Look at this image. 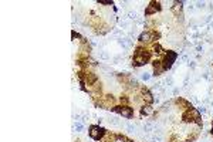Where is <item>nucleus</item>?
<instances>
[{"label": "nucleus", "mask_w": 213, "mask_h": 142, "mask_svg": "<svg viewBox=\"0 0 213 142\" xmlns=\"http://www.w3.org/2000/svg\"><path fill=\"white\" fill-rule=\"evenodd\" d=\"M88 135L94 141H101L105 135H107V129L100 127V125H90L88 127Z\"/></svg>", "instance_id": "obj_1"}, {"label": "nucleus", "mask_w": 213, "mask_h": 142, "mask_svg": "<svg viewBox=\"0 0 213 142\" xmlns=\"http://www.w3.org/2000/svg\"><path fill=\"white\" fill-rule=\"evenodd\" d=\"M112 112L115 114H119V115H122L124 118H126V119H132L135 115L134 112V108H131L129 105H118V106H112L111 108Z\"/></svg>", "instance_id": "obj_2"}, {"label": "nucleus", "mask_w": 213, "mask_h": 142, "mask_svg": "<svg viewBox=\"0 0 213 142\" xmlns=\"http://www.w3.org/2000/svg\"><path fill=\"white\" fill-rule=\"evenodd\" d=\"M176 60H178V53H175V51H168V53L165 54V57H163V61H162L163 71H169L170 68H172V65H173V63H176Z\"/></svg>", "instance_id": "obj_3"}, {"label": "nucleus", "mask_w": 213, "mask_h": 142, "mask_svg": "<svg viewBox=\"0 0 213 142\" xmlns=\"http://www.w3.org/2000/svg\"><path fill=\"white\" fill-rule=\"evenodd\" d=\"M84 81H85V84L92 87V85H95L98 82V77L94 73H84Z\"/></svg>", "instance_id": "obj_4"}, {"label": "nucleus", "mask_w": 213, "mask_h": 142, "mask_svg": "<svg viewBox=\"0 0 213 142\" xmlns=\"http://www.w3.org/2000/svg\"><path fill=\"white\" fill-rule=\"evenodd\" d=\"M159 10H161V3H159V2H151L149 7L145 10V16L153 14V13H156V11H159Z\"/></svg>", "instance_id": "obj_5"}, {"label": "nucleus", "mask_w": 213, "mask_h": 142, "mask_svg": "<svg viewBox=\"0 0 213 142\" xmlns=\"http://www.w3.org/2000/svg\"><path fill=\"white\" fill-rule=\"evenodd\" d=\"M152 67H153V77H158V75H161L163 73V68H162V61L159 60H155L153 61V64H152Z\"/></svg>", "instance_id": "obj_6"}, {"label": "nucleus", "mask_w": 213, "mask_h": 142, "mask_svg": "<svg viewBox=\"0 0 213 142\" xmlns=\"http://www.w3.org/2000/svg\"><path fill=\"white\" fill-rule=\"evenodd\" d=\"M117 41H118L119 46L125 50H129L131 47H132V40H131L129 37H122V39H118Z\"/></svg>", "instance_id": "obj_7"}, {"label": "nucleus", "mask_w": 213, "mask_h": 142, "mask_svg": "<svg viewBox=\"0 0 213 142\" xmlns=\"http://www.w3.org/2000/svg\"><path fill=\"white\" fill-rule=\"evenodd\" d=\"M141 94L144 95L142 98H144L148 104H152V102H153V98H152L153 95L151 94V91H149V90L146 88V87H142V88H141Z\"/></svg>", "instance_id": "obj_8"}, {"label": "nucleus", "mask_w": 213, "mask_h": 142, "mask_svg": "<svg viewBox=\"0 0 213 142\" xmlns=\"http://www.w3.org/2000/svg\"><path fill=\"white\" fill-rule=\"evenodd\" d=\"M152 112H153V108H152L151 104H146V105H144L141 108V115L142 117H148L149 114H152Z\"/></svg>", "instance_id": "obj_9"}, {"label": "nucleus", "mask_w": 213, "mask_h": 142, "mask_svg": "<svg viewBox=\"0 0 213 142\" xmlns=\"http://www.w3.org/2000/svg\"><path fill=\"white\" fill-rule=\"evenodd\" d=\"M138 40H139L141 43H144V41H151V31H148V30L142 31L141 34L138 36Z\"/></svg>", "instance_id": "obj_10"}, {"label": "nucleus", "mask_w": 213, "mask_h": 142, "mask_svg": "<svg viewBox=\"0 0 213 142\" xmlns=\"http://www.w3.org/2000/svg\"><path fill=\"white\" fill-rule=\"evenodd\" d=\"M153 128H155V122L149 121V122H146L144 125V132L145 134H151V132H153Z\"/></svg>", "instance_id": "obj_11"}, {"label": "nucleus", "mask_w": 213, "mask_h": 142, "mask_svg": "<svg viewBox=\"0 0 213 142\" xmlns=\"http://www.w3.org/2000/svg\"><path fill=\"white\" fill-rule=\"evenodd\" d=\"M124 128L126 129L128 134H137V132H138L137 125H134V124H125V125H124Z\"/></svg>", "instance_id": "obj_12"}, {"label": "nucleus", "mask_w": 213, "mask_h": 142, "mask_svg": "<svg viewBox=\"0 0 213 142\" xmlns=\"http://www.w3.org/2000/svg\"><path fill=\"white\" fill-rule=\"evenodd\" d=\"M98 57H100V60H102V61L111 60V56H109V53H108V51H105V50H101V51L98 53Z\"/></svg>", "instance_id": "obj_13"}, {"label": "nucleus", "mask_w": 213, "mask_h": 142, "mask_svg": "<svg viewBox=\"0 0 213 142\" xmlns=\"http://www.w3.org/2000/svg\"><path fill=\"white\" fill-rule=\"evenodd\" d=\"M72 129H75L77 132H83V131H84V122H81V121H75V122H74V127H72Z\"/></svg>", "instance_id": "obj_14"}, {"label": "nucleus", "mask_w": 213, "mask_h": 142, "mask_svg": "<svg viewBox=\"0 0 213 142\" xmlns=\"http://www.w3.org/2000/svg\"><path fill=\"white\" fill-rule=\"evenodd\" d=\"M151 142H163L162 135H152V136H146Z\"/></svg>", "instance_id": "obj_15"}, {"label": "nucleus", "mask_w": 213, "mask_h": 142, "mask_svg": "<svg viewBox=\"0 0 213 142\" xmlns=\"http://www.w3.org/2000/svg\"><path fill=\"white\" fill-rule=\"evenodd\" d=\"M108 122L112 125H115V127H121V122H119V119L117 117H109L108 118Z\"/></svg>", "instance_id": "obj_16"}, {"label": "nucleus", "mask_w": 213, "mask_h": 142, "mask_svg": "<svg viewBox=\"0 0 213 142\" xmlns=\"http://www.w3.org/2000/svg\"><path fill=\"white\" fill-rule=\"evenodd\" d=\"M126 17L129 19V20H135V19H138V13L137 11H128V13H126Z\"/></svg>", "instance_id": "obj_17"}, {"label": "nucleus", "mask_w": 213, "mask_h": 142, "mask_svg": "<svg viewBox=\"0 0 213 142\" xmlns=\"http://www.w3.org/2000/svg\"><path fill=\"white\" fill-rule=\"evenodd\" d=\"M151 77H152V74H149V73H142L141 74V80L142 81H149V80H151Z\"/></svg>", "instance_id": "obj_18"}, {"label": "nucleus", "mask_w": 213, "mask_h": 142, "mask_svg": "<svg viewBox=\"0 0 213 142\" xmlns=\"http://www.w3.org/2000/svg\"><path fill=\"white\" fill-rule=\"evenodd\" d=\"M114 101H115V98H114V95H112V94L105 95V102H107V104H114Z\"/></svg>", "instance_id": "obj_19"}, {"label": "nucleus", "mask_w": 213, "mask_h": 142, "mask_svg": "<svg viewBox=\"0 0 213 142\" xmlns=\"http://www.w3.org/2000/svg\"><path fill=\"white\" fill-rule=\"evenodd\" d=\"M153 51H155L156 54H161V53L163 51V48L161 47V44H158V43H156V44H153Z\"/></svg>", "instance_id": "obj_20"}, {"label": "nucleus", "mask_w": 213, "mask_h": 142, "mask_svg": "<svg viewBox=\"0 0 213 142\" xmlns=\"http://www.w3.org/2000/svg\"><path fill=\"white\" fill-rule=\"evenodd\" d=\"M165 84H168V87H173V84H175V80L172 77H168L165 80Z\"/></svg>", "instance_id": "obj_21"}, {"label": "nucleus", "mask_w": 213, "mask_h": 142, "mask_svg": "<svg viewBox=\"0 0 213 142\" xmlns=\"http://www.w3.org/2000/svg\"><path fill=\"white\" fill-rule=\"evenodd\" d=\"M119 26H121V28H128V27H129V21L119 20Z\"/></svg>", "instance_id": "obj_22"}, {"label": "nucleus", "mask_w": 213, "mask_h": 142, "mask_svg": "<svg viewBox=\"0 0 213 142\" xmlns=\"http://www.w3.org/2000/svg\"><path fill=\"white\" fill-rule=\"evenodd\" d=\"M119 101H121L122 104H125V105L129 104V98H128L126 95H121V97H119Z\"/></svg>", "instance_id": "obj_23"}, {"label": "nucleus", "mask_w": 213, "mask_h": 142, "mask_svg": "<svg viewBox=\"0 0 213 142\" xmlns=\"http://www.w3.org/2000/svg\"><path fill=\"white\" fill-rule=\"evenodd\" d=\"M182 63H189V57L186 56V54H183V56L179 58V64H182Z\"/></svg>", "instance_id": "obj_24"}, {"label": "nucleus", "mask_w": 213, "mask_h": 142, "mask_svg": "<svg viewBox=\"0 0 213 142\" xmlns=\"http://www.w3.org/2000/svg\"><path fill=\"white\" fill-rule=\"evenodd\" d=\"M196 7H198V9H205L206 3L205 2H198V3H196Z\"/></svg>", "instance_id": "obj_25"}, {"label": "nucleus", "mask_w": 213, "mask_h": 142, "mask_svg": "<svg viewBox=\"0 0 213 142\" xmlns=\"http://www.w3.org/2000/svg\"><path fill=\"white\" fill-rule=\"evenodd\" d=\"M198 111H199V114H206V112H207V110H206V106H205V105H200Z\"/></svg>", "instance_id": "obj_26"}, {"label": "nucleus", "mask_w": 213, "mask_h": 142, "mask_svg": "<svg viewBox=\"0 0 213 142\" xmlns=\"http://www.w3.org/2000/svg\"><path fill=\"white\" fill-rule=\"evenodd\" d=\"M202 77L205 78V80H210V75H209V73H207V71H206V73H203Z\"/></svg>", "instance_id": "obj_27"}, {"label": "nucleus", "mask_w": 213, "mask_h": 142, "mask_svg": "<svg viewBox=\"0 0 213 142\" xmlns=\"http://www.w3.org/2000/svg\"><path fill=\"white\" fill-rule=\"evenodd\" d=\"M179 92H181V90H179V88L176 87V88H173V91H172V94H173V95H178Z\"/></svg>", "instance_id": "obj_28"}, {"label": "nucleus", "mask_w": 213, "mask_h": 142, "mask_svg": "<svg viewBox=\"0 0 213 142\" xmlns=\"http://www.w3.org/2000/svg\"><path fill=\"white\" fill-rule=\"evenodd\" d=\"M189 67H190V68H195V67H196V61H189Z\"/></svg>", "instance_id": "obj_29"}, {"label": "nucleus", "mask_w": 213, "mask_h": 142, "mask_svg": "<svg viewBox=\"0 0 213 142\" xmlns=\"http://www.w3.org/2000/svg\"><path fill=\"white\" fill-rule=\"evenodd\" d=\"M196 51L198 53H203V46H198L196 47Z\"/></svg>", "instance_id": "obj_30"}, {"label": "nucleus", "mask_w": 213, "mask_h": 142, "mask_svg": "<svg viewBox=\"0 0 213 142\" xmlns=\"http://www.w3.org/2000/svg\"><path fill=\"white\" fill-rule=\"evenodd\" d=\"M193 9H195V6H193V4H189V6H188V10H189V11H193Z\"/></svg>", "instance_id": "obj_31"}, {"label": "nucleus", "mask_w": 213, "mask_h": 142, "mask_svg": "<svg viewBox=\"0 0 213 142\" xmlns=\"http://www.w3.org/2000/svg\"><path fill=\"white\" fill-rule=\"evenodd\" d=\"M210 27H212V28H213V21H212V23H210Z\"/></svg>", "instance_id": "obj_32"}, {"label": "nucleus", "mask_w": 213, "mask_h": 142, "mask_svg": "<svg viewBox=\"0 0 213 142\" xmlns=\"http://www.w3.org/2000/svg\"><path fill=\"white\" fill-rule=\"evenodd\" d=\"M74 142H81V141H80V139H77V141H74Z\"/></svg>", "instance_id": "obj_33"}, {"label": "nucleus", "mask_w": 213, "mask_h": 142, "mask_svg": "<svg viewBox=\"0 0 213 142\" xmlns=\"http://www.w3.org/2000/svg\"><path fill=\"white\" fill-rule=\"evenodd\" d=\"M212 134H213V128H212Z\"/></svg>", "instance_id": "obj_34"}, {"label": "nucleus", "mask_w": 213, "mask_h": 142, "mask_svg": "<svg viewBox=\"0 0 213 142\" xmlns=\"http://www.w3.org/2000/svg\"><path fill=\"white\" fill-rule=\"evenodd\" d=\"M126 142H132V141H126Z\"/></svg>", "instance_id": "obj_35"}, {"label": "nucleus", "mask_w": 213, "mask_h": 142, "mask_svg": "<svg viewBox=\"0 0 213 142\" xmlns=\"http://www.w3.org/2000/svg\"><path fill=\"white\" fill-rule=\"evenodd\" d=\"M212 58H213V53H212Z\"/></svg>", "instance_id": "obj_36"}]
</instances>
